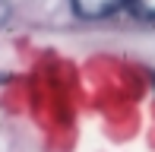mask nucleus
I'll use <instances>...</instances> for the list:
<instances>
[{
    "label": "nucleus",
    "mask_w": 155,
    "mask_h": 152,
    "mask_svg": "<svg viewBox=\"0 0 155 152\" xmlns=\"http://www.w3.org/2000/svg\"><path fill=\"white\" fill-rule=\"evenodd\" d=\"M124 0H73V10L82 19H104L120 6Z\"/></svg>",
    "instance_id": "1"
},
{
    "label": "nucleus",
    "mask_w": 155,
    "mask_h": 152,
    "mask_svg": "<svg viewBox=\"0 0 155 152\" xmlns=\"http://www.w3.org/2000/svg\"><path fill=\"white\" fill-rule=\"evenodd\" d=\"M139 19H155V0H127Z\"/></svg>",
    "instance_id": "2"
},
{
    "label": "nucleus",
    "mask_w": 155,
    "mask_h": 152,
    "mask_svg": "<svg viewBox=\"0 0 155 152\" xmlns=\"http://www.w3.org/2000/svg\"><path fill=\"white\" fill-rule=\"evenodd\" d=\"M6 16H10V0H0V22H6Z\"/></svg>",
    "instance_id": "3"
}]
</instances>
